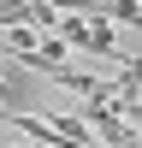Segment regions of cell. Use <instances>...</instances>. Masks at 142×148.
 Masks as SVG:
<instances>
[{"label":"cell","instance_id":"obj_2","mask_svg":"<svg viewBox=\"0 0 142 148\" xmlns=\"http://www.w3.org/2000/svg\"><path fill=\"white\" fill-rule=\"evenodd\" d=\"M0 148H36V142H0Z\"/></svg>","mask_w":142,"mask_h":148},{"label":"cell","instance_id":"obj_1","mask_svg":"<svg viewBox=\"0 0 142 148\" xmlns=\"http://www.w3.org/2000/svg\"><path fill=\"white\" fill-rule=\"evenodd\" d=\"M106 24H142V0H101Z\"/></svg>","mask_w":142,"mask_h":148},{"label":"cell","instance_id":"obj_3","mask_svg":"<svg viewBox=\"0 0 142 148\" xmlns=\"http://www.w3.org/2000/svg\"><path fill=\"white\" fill-rule=\"evenodd\" d=\"M0 59H6V47H0Z\"/></svg>","mask_w":142,"mask_h":148}]
</instances>
